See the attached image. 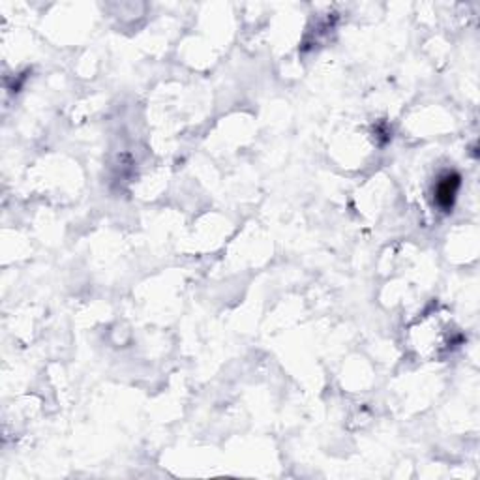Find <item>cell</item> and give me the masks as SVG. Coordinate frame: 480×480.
Returning a JSON list of instances; mask_svg holds the SVG:
<instances>
[{"mask_svg":"<svg viewBox=\"0 0 480 480\" xmlns=\"http://www.w3.org/2000/svg\"><path fill=\"white\" fill-rule=\"evenodd\" d=\"M458 186H460V177L458 175H446L445 179L441 180L439 186H437V205L441 208L448 210L454 203V197H456V192H458Z\"/></svg>","mask_w":480,"mask_h":480,"instance_id":"cell-1","label":"cell"}]
</instances>
